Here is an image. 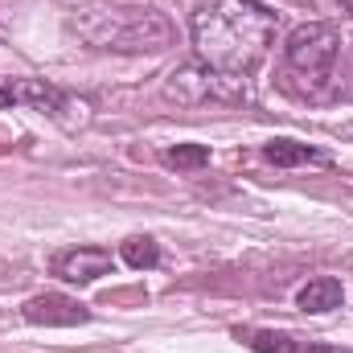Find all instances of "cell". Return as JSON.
<instances>
[{"label": "cell", "mask_w": 353, "mask_h": 353, "mask_svg": "<svg viewBox=\"0 0 353 353\" xmlns=\"http://www.w3.org/2000/svg\"><path fill=\"white\" fill-rule=\"evenodd\" d=\"M193 54L210 74L247 79L275 41V12L259 0H201L193 21Z\"/></svg>", "instance_id": "1"}, {"label": "cell", "mask_w": 353, "mask_h": 353, "mask_svg": "<svg viewBox=\"0 0 353 353\" xmlns=\"http://www.w3.org/2000/svg\"><path fill=\"white\" fill-rule=\"evenodd\" d=\"M21 316L29 325H46V329H70V325H87L90 308L79 304V300H70V296H62V292H46V296L25 300Z\"/></svg>", "instance_id": "4"}, {"label": "cell", "mask_w": 353, "mask_h": 353, "mask_svg": "<svg viewBox=\"0 0 353 353\" xmlns=\"http://www.w3.org/2000/svg\"><path fill=\"white\" fill-rule=\"evenodd\" d=\"M54 271L66 279V283H94L99 275H107L111 271V251H103V247H74V251H62L58 259H54Z\"/></svg>", "instance_id": "6"}, {"label": "cell", "mask_w": 353, "mask_h": 353, "mask_svg": "<svg viewBox=\"0 0 353 353\" xmlns=\"http://www.w3.org/2000/svg\"><path fill=\"white\" fill-rule=\"evenodd\" d=\"M165 165H173V169H205L210 165V148L205 144H176L165 152Z\"/></svg>", "instance_id": "11"}, {"label": "cell", "mask_w": 353, "mask_h": 353, "mask_svg": "<svg viewBox=\"0 0 353 353\" xmlns=\"http://www.w3.org/2000/svg\"><path fill=\"white\" fill-rule=\"evenodd\" d=\"M37 107V111H66V94L58 87H50L46 79H0V107Z\"/></svg>", "instance_id": "5"}, {"label": "cell", "mask_w": 353, "mask_h": 353, "mask_svg": "<svg viewBox=\"0 0 353 353\" xmlns=\"http://www.w3.org/2000/svg\"><path fill=\"white\" fill-rule=\"evenodd\" d=\"M304 353H353V350H341V345H321V341H316V345H308V341H304Z\"/></svg>", "instance_id": "12"}, {"label": "cell", "mask_w": 353, "mask_h": 353, "mask_svg": "<svg viewBox=\"0 0 353 353\" xmlns=\"http://www.w3.org/2000/svg\"><path fill=\"white\" fill-rule=\"evenodd\" d=\"M79 33L94 50H119V54H157L169 46V21L157 8L136 4H99L87 8L79 21Z\"/></svg>", "instance_id": "3"}, {"label": "cell", "mask_w": 353, "mask_h": 353, "mask_svg": "<svg viewBox=\"0 0 353 353\" xmlns=\"http://www.w3.org/2000/svg\"><path fill=\"white\" fill-rule=\"evenodd\" d=\"M341 300H345V288H341V279H333V275L308 279V283L296 292V304H300L304 312H333V308H341Z\"/></svg>", "instance_id": "7"}, {"label": "cell", "mask_w": 353, "mask_h": 353, "mask_svg": "<svg viewBox=\"0 0 353 353\" xmlns=\"http://www.w3.org/2000/svg\"><path fill=\"white\" fill-rule=\"evenodd\" d=\"M119 259H123L128 267H136V271H144V267L161 263V247H157L148 234H132V239L119 243Z\"/></svg>", "instance_id": "10"}, {"label": "cell", "mask_w": 353, "mask_h": 353, "mask_svg": "<svg viewBox=\"0 0 353 353\" xmlns=\"http://www.w3.org/2000/svg\"><path fill=\"white\" fill-rule=\"evenodd\" d=\"M263 161L275 169H296V165H308V161H325V152L308 148V144H296V140H271L263 144Z\"/></svg>", "instance_id": "8"}, {"label": "cell", "mask_w": 353, "mask_h": 353, "mask_svg": "<svg viewBox=\"0 0 353 353\" xmlns=\"http://www.w3.org/2000/svg\"><path fill=\"white\" fill-rule=\"evenodd\" d=\"M341 4H345V8H350V12H353V0H341Z\"/></svg>", "instance_id": "13"}, {"label": "cell", "mask_w": 353, "mask_h": 353, "mask_svg": "<svg viewBox=\"0 0 353 353\" xmlns=\"http://www.w3.org/2000/svg\"><path fill=\"white\" fill-rule=\"evenodd\" d=\"M337 54H341V33L325 21H308L300 29H292V37L283 41V58H279V90H288L292 99H329L333 94V70H337Z\"/></svg>", "instance_id": "2"}, {"label": "cell", "mask_w": 353, "mask_h": 353, "mask_svg": "<svg viewBox=\"0 0 353 353\" xmlns=\"http://www.w3.org/2000/svg\"><path fill=\"white\" fill-rule=\"evenodd\" d=\"M239 341H247L255 353H304V341L288 337V333H271V329H239Z\"/></svg>", "instance_id": "9"}]
</instances>
